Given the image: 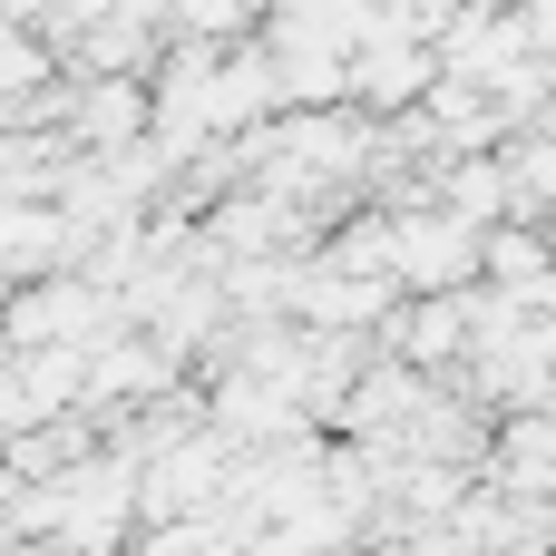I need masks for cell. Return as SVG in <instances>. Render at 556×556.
Listing matches in <instances>:
<instances>
[{"mask_svg":"<svg viewBox=\"0 0 556 556\" xmlns=\"http://www.w3.org/2000/svg\"><path fill=\"white\" fill-rule=\"evenodd\" d=\"M401 352H410V362H450V352H459V303L410 313V323H401Z\"/></svg>","mask_w":556,"mask_h":556,"instance_id":"6da1fadb","label":"cell"},{"mask_svg":"<svg viewBox=\"0 0 556 556\" xmlns=\"http://www.w3.org/2000/svg\"><path fill=\"white\" fill-rule=\"evenodd\" d=\"M0 498H20V479H10V469H0Z\"/></svg>","mask_w":556,"mask_h":556,"instance_id":"7a4b0ae2","label":"cell"}]
</instances>
